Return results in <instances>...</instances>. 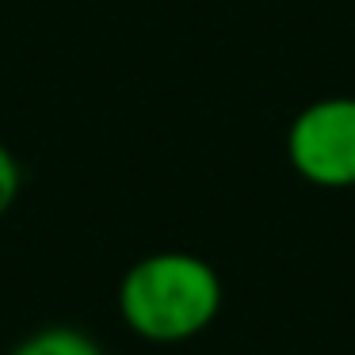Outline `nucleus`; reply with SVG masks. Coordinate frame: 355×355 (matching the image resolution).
I'll return each mask as SVG.
<instances>
[{"label":"nucleus","mask_w":355,"mask_h":355,"mask_svg":"<svg viewBox=\"0 0 355 355\" xmlns=\"http://www.w3.org/2000/svg\"><path fill=\"white\" fill-rule=\"evenodd\" d=\"M8 355H103V347L73 324H46V329L24 336Z\"/></svg>","instance_id":"3"},{"label":"nucleus","mask_w":355,"mask_h":355,"mask_svg":"<svg viewBox=\"0 0 355 355\" xmlns=\"http://www.w3.org/2000/svg\"><path fill=\"white\" fill-rule=\"evenodd\" d=\"M222 279L195 252H153L130 263L119 283V317L149 344H184L214 324Z\"/></svg>","instance_id":"1"},{"label":"nucleus","mask_w":355,"mask_h":355,"mask_svg":"<svg viewBox=\"0 0 355 355\" xmlns=\"http://www.w3.org/2000/svg\"><path fill=\"white\" fill-rule=\"evenodd\" d=\"M16 195H19V164L12 157V149L0 141V218L12 210Z\"/></svg>","instance_id":"4"},{"label":"nucleus","mask_w":355,"mask_h":355,"mask_svg":"<svg viewBox=\"0 0 355 355\" xmlns=\"http://www.w3.org/2000/svg\"><path fill=\"white\" fill-rule=\"evenodd\" d=\"M291 168L313 187H355V96H324L286 130Z\"/></svg>","instance_id":"2"}]
</instances>
